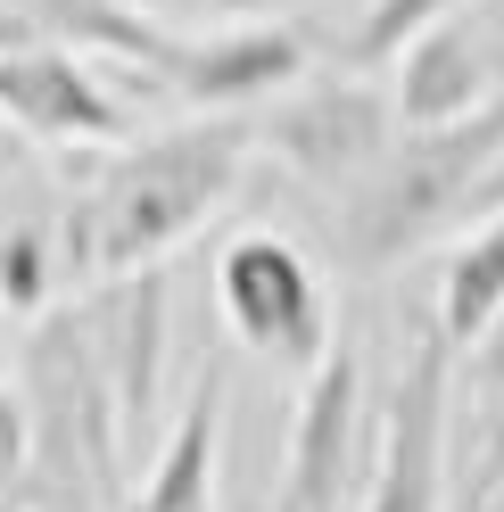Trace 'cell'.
<instances>
[{
    "instance_id": "3957f363",
    "label": "cell",
    "mask_w": 504,
    "mask_h": 512,
    "mask_svg": "<svg viewBox=\"0 0 504 512\" xmlns=\"http://www.w3.org/2000/svg\"><path fill=\"white\" fill-rule=\"evenodd\" d=\"M496 157H504V100H488L463 124H438V133H397L348 199V256L397 265L422 240H438L447 223L471 215V190Z\"/></svg>"
},
{
    "instance_id": "7c38bea8",
    "label": "cell",
    "mask_w": 504,
    "mask_h": 512,
    "mask_svg": "<svg viewBox=\"0 0 504 512\" xmlns=\"http://www.w3.org/2000/svg\"><path fill=\"white\" fill-rule=\"evenodd\" d=\"M215 430H224V372H199L124 512H215Z\"/></svg>"
},
{
    "instance_id": "e0dca14e",
    "label": "cell",
    "mask_w": 504,
    "mask_h": 512,
    "mask_svg": "<svg viewBox=\"0 0 504 512\" xmlns=\"http://www.w3.org/2000/svg\"><path fill=\"white\" fill-rule=\"evenodd\" d=\"M17 463H25V405H17V372L0 364V496L17 488Z\"/></svg>"
},
{
    "instance_id": "4fadbf2b",
    "label": "cell",
    "mask_w": 504,
    "mask_h": 512,
    "mask_svg": "<svg viewBox=\"0 0 504 512\" xmlns=\"http://www.w3.org/2000/svg\"><path fill=\"white\" fill-rule=\"evenodd\" d=\"M17 25H34L42 42H83V50H108L116 67H133L141 83H166V58H174V25H149L133 17L124 0H0Z\"/></svg>"
},
{
    "instance_id": "ac0fdd59",
    "label": "cell",
    "mask_w": 504,
    "mask_h": 512,
    "mask_svg": "<svg viewBox=\"0 0 504 512\" xmlns=\"http://www.w3.org/2000/svg\"><path fill=\"white\" fill-rule=\"evenodd\" d=\"M133 17H149V25H166V17H240L248 0H124Z\"/></svg>"
},
{
    "instance_id": "8fae6325",
    "label": "cell",
    "mask_w": 504,
    "mask_h": 512,
    "mask_svg": "<svg viewBox=\"0 0 504 512\" xmlns=\"http://www.w3.org/2000/svg\"><path fill=\"white\" fill-rule=\"evenodd\" d=\"M488 100H504V91H496V50H488V34H480L463 9H455L447 25H430L422 42L397 50V91H389L397 133L463 124V116H480Z\"/></svg>"
},
{
    "instance_id": "2e32d148",
    "label": "cell",
    "mask_w": 504,
    "mask_h": 512,
    "mask_svg": "<svg viewBox=\"0 0 504 512\" xmlns=\"http://www.w3.org/2000/svg\"><path fill=\"white\" fill-rule=\"evenodd\" d=\"M455 9H463V0H372L339 58H348V75H364V67H381V58H397L405 42H422L430 25H447Z\"/></svg>"
},
{
    "instance_id": "d6986e66",
    "label": "cell",
    "mask_w": 504,
    "mask_h": 512,
    "mask_svg": "<svg viewBox=\"0 0 504 512\" xmlns=\"http://www.w3.org/2000/svg\"><path fill=\"white\" fill-rule=\"evenodd\" d=\"M471 364H480V389H488V405L504 397V314H496V331L471 347Z\"/></svg>"
},
{
    "instance_id": "5b68a950",
    "label": "cell",
    "mask_w": 504,
    "mask_h": 512,
    "mask_svg": "<svg viewBox=\"0 0 504 512\" xmlns=\"http://www.w3.org/2000/svg\"><path fill=\"white\" fill-rule=\"evenodd\" d=\"M75 306L83 347L100 356L108 372V397H116V438H124V463L157 455V405H166V331H174V306H166V273H124V281H91Z\"/></svg>"
},
{
    "instance_id": "6da1fadb",
    "label": "cell",
    "mask_w": 504,
    "mask_h": 512,
    "mask_svg": "<svg viewBox=\"0 0 504 512\" xmlns=\"http://www.w3.org/2000/svg\"><path fill=\"white\" fill-rule=\"evenodd\" d=\"M257 124L240 116H191L174 133L149 141H116L100 157V174H83L67 223H58V265L67 281H124V273H157L182 240H199L224 199L248 174Z\"/></svg>"
},
{
    "instance_id": "ba28073f",
    "label": "cell",
    "mask_w": 504,
    "mask_h": 512,
    "mask_svg": "<svg viewBox=\"0 0 504 512\" xmlns=\"http://www.w3.org/2000/svg\"><path fill=\"white\" fill-rule=\"evenodd\" d=\"M257 141L281 157V166H298L306 182H364L381 166V149L397 141V108L372 91L364 75H306L298 91H281V108L257 124Z\"/></svg>"
},
{
    "instance_id": "9c48e42d",
    "label": "cell",
    "mask_w": 504,
    "mask_h": 512,
    "mask_svg": "<svg viewBox=\"0 0 504 512\" xmlns=\"http://www.w3.org/2000/svg\"><path fill=\"white\" fill-rule=\"evenodd\" d=\"M314 75V42L298 25H215V34H174V58H166V83L174 100H191L199 116H232L248 100H281Z\"/></svg>"
},
{
    "instance_id": "30bf717a",
    "label": "cell",
    "mask_w": 504,
    "mask_h": 512,
    "mask_svg": "<svg viewBox=\"0 0 504 512\" xmlns=\"http://www.w3.org/2000/svg\"><path fill=\"white\" fill-rule=\"evenodd\" d=\"M0 124H17L25 141H42L58 157H83V149H116L124 141L116 91L91 75L67 42H17L9 58H0Z\"/></svg>"
},
{
    "instance_id": "ffe728a7",
    "label": "cell",
    "mask_w": 504,
    "mask_h": 512,
    "mask_svg": "<svg viewBox=\"0 0 504 512\" xmlns=\"http://www.w3.org/2000/svg\"><path fill=\"white\" fill-rule=\"evenodd\" d=\"M17 42H42V34H34V25H17V17H9V9H0V58H9V50H17Z\"/></svg>"
},
{
    "instance_id": "5bb4252c",
    "label": "cell",
    "mask_w": 504,
    "mask_h": 512,
    "mask_svg": "<svg viewBox=\"0 0 504 512\" xmlns=\"http://www.w3.org/2000/svg\"><path fill=\"white\" fill-rule=\"evenodd\" d=\"M504 314V215L471 223V232L447 248V273H438V339L471 356Z\"/></svg>"
},
{
    "instance_id": "277c9868",
    "label": "cell",
    "mask_w": 504,
    "mask_h": 512,
    "mask_svg": "<svg viewBox=\"0 0 504 512\" xmlns=\"http://www.w3.org/2000/svg\"><path fill=\"white\" fill-rule=\"evenodd\" d=\"M215 306H224V331L257 356L265 372L306 380L331 356V290L306 256L281 232H240L215 256Z\"/></svg>"
},
{
    "instance_id": "7a4b0ae2",
    "label": "cell",
    "mask_w": 504,
    "mask_h": 512,
    "mask_svg": "<svg viewBox=\"0 0 504 512\" xmlns=\"http://www.w3.org/2000/svg\"><path fill=\"white\" fill-rule=\"evenodd\" d=\"M17 405H25V463L0 512H124V438L100 356L83 347L75 306H50L25 331L17 356Z\"/></svg>"
},
{
    "instance_id": "44dd1931",
    "label": "cell",
    "mask_w": 504,
    "mask_h": 512,
    "mask_svg": "<svg viewBox=\"0 0 504 512\" xmlns=\"http://www.w3.org/2000/svg\"><path fill=\"white\" fill-rule=\"evenodd\" d=\"M488 512H504V479H496V488H488Z\"/></svg>"
},
{
    "instance_id": "9a60e30c",
    "label": "cell",
    "mask_w": 504,
    "mask_h": 512,
    "mask_svg": "<svg viewBox=\"0 0 504 512\" xmlns=\"http://www.w3.org/2000/svg\"><path fill=\"white\" fill-rule=\"evenodd\" d=\"M58 281H67V265H58V240L42 232V223H9L0 232V306L9 314H50Z\"/></svg>"
},
{
    "instance_id": "8992f818",
    "label": "cell",
    "mask_w": 504,
    "mask_h": 512,
    "mask_svg": "<svg viewBox=\"0 0 504 512\" xmlns=\"http://www.w3.org/2000/svg\"><path fill=\"white\" fill-rule=\"evenodd\" d=\"M447 364L455 347L438 339V323H422L389 380L381 446H372L356 512H447Z\"/></svg>"
},
{
    "instance_id": "52a82bcc",
    "label": "cell",
    "mask_w": 504,
    "mask_h": 512,
    "mask_svg": "<svg viewBox=\"0 0 504 512\" xmlns=\"http://www.w3.org/2000/svg\"><path fill=\"white\" fill-rule=\"evenodd\" d=\"M364 471H372L364 463V356L356 347H331V356L298 380L273 512H348Z\"/></svg>"
}]
</instances>
